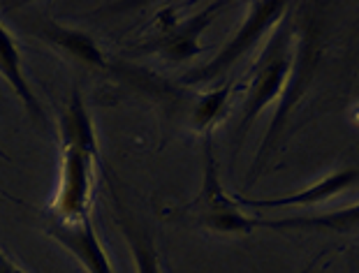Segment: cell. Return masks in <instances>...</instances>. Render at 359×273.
<instances>
[{
  "mask_svg": "<svg viewBox=\"0 0 359 273\" xmlns=\"http://www.w3.org/2000/svg\"><path fill=\"white\" fill-rule=\"evenodd\" d=\"M0 273H26V271L0 250Z\"/></svg>",
  "mask_w": 359,
  "mask_h": 273,
  "instance_id": "cell-13",
  "label": "cell"
},
{
  "mask_svg": "<svg viewBox=\"0 0 359 273\" xmlns=\"http://www.w3.org/2000/svg\"><path fill=\"white\" fill-rule=\"evenodd\" d=\"M287 12H290V3H285V0H259V3H248L246 19H243L239 30L227 40L225 47L220 49L209 63H204L183 74L181 83L183 86H195V83L209 86V83H213L216 79L225 77L255 44H259V40H262L269 30H273L285 19Z\"/></svg>",
  "mask_w": 359,
  "mask_h": 273,
  "instance_id": "cell-4",
  "label": "cell"
},
{
  "mask_svg": "<svg viewBox=\"0 0 359 273\" xmlns=\"http://www.w3.org/2000/svg\"><path fill=\"white\" fill-rule=\"evenodd\" d=\"M35 26V33L44 42H49L53 49L63 51L67 58L77 60L79 65L88 67V70H107V58L93 37H88L81 30L53 24V21H37Z\"/></svg>",
  "mask_w": 359,
  "mask_h": 273,
  "instance_id": "cell-9",
  "label": "cell"
},
{
  "mask_svg": "<svg viewBox=\"0 0 359 273\" xmlns=\"http://www.w3.org/2000/svg\"><path fill=\"white\" fill-rule=\"evenodd\" d=\"M225 7V3H211L186 19H179L174 10L160 12L154 26V35H151V40L144 49L154 51V54H158L172 65L186 63V60L204 51L200 37Z\"/></svg>",
  "mask_w": 359,
  "mask_h": 273,
  "instance_id": "cell-5",
  "label": "cell"
},
{
  "mask_svg": "<svg viewBox=\"0 0 359 273\" xmlns=\"http://www.w3.org/2000/svg\"><path fill=\"white\" fill-rule=\"evenodd\" d=\"M44 232L56 244L63 246L86 269V273H114L111 260L90 218L79 220V223H67V220L47 216L44 218Z\"/></svg>",
  "mask_w": 359,
  "mask_h": 273,
  "instance_id": "cell-6",
  "label": "cell"
},
{
  "mask_svg": "<svg viewBox=\"0 0 359 273\" xmlns=\"http://www.w3.org/2000/svg\"><path fill=\"white\" fill-rule=\"evenodd\" d=\"M60 164L56 195L47 209L49 218L79 223L88 220L95 195L97 136L95 123L83 102L79 88H72L63 113L58 118Z\"/></svg>",
  "mask_w": 359,
  "mask_h": 273,
  "instance_id": "cell-1",
  "label": "cell"
},
{
  "mask_svg": "<svg viewBox=\"0 0 359 273\" xmlns=\"http://www.w3.org/2000/svg\"><path fill=\"white\" fill-rule=\"evenodd\" d=\"M230 104H232V83H225V86L200 93L193 100V104H190V113H188L193 130L200 134H213V127L227 116Z\"/></svg>",
  "mask_w": 359,
  "mask_h": 273,
  "instance_id": "cell-11",
  "label": "cell"
},
{
  "mask_svg": "<svg viewBox=\"0 0 359 273\" xmlns=\"http://www.w3.org/2000/svg\"><path fill=\"white\" fill-rule=\"evenodd\" d=\"M0 77L14 90V95L19 97L21 107H24L28 116L40 127H47V113H44L42 104L37 100L35 90L24 72V60H21L19 47L10 35V30L3 24H0Z\"/></svg>",
  "mask_w": 359,
  "mask_h": 273,
  "instance_id": "cell-8",
  "label": "cell"
},
{
  "mask_svg": "<svg viewBox=\"0 0 359 273\" xmlns=\"http://www.w3.org/2000/svg\"><path fill=\"white\" fill-rule=\"evenodd\" d=\"M359 181V169H341L334 174H327L323 181H318L316 186L304 188L299 192L276 197V200H250V197L234 195V200L241 204L246 211H264V209H294V206H316L320 202H327L332 197L341 195L343 190H348L350 186H355Z\"/></svg>",
  "mask_w": 359,
  "mask_h": 273,
  "instance_id": "cell-7",
  "label": "cell"
},
{
  "mask_svg": "<svg viewBox=\"0 0 359 273\" xmlns=\"http://www.w3.org/2000/svg\"><path fill=\"white\" fill-rule=\"evenodd\" d=\"M188 214L204 230L223 237H248L262 227V218L250 216L220 183L218 160L213 153V134H204V176Z\"/></svg>",
  "mask_w": 359,
  "mask_h": 273,
  "instance_id": "cell-3",
  "label": "cell"
},
{
  "mask_svg": "<svg viewBox=\"0 0 359 273\" xmlns=\"http://www.w3.org/2000/svg\"><path fill=\"white\" fill-rule=\"evenodd\" d=\"M287 14L271 30L262 54L246 74V93H243L241 123L236 127L234 136V153L246 139L259 113L269 104L280 102L287 95L290 83H292L299 54H297V30L292 21L287 19Z\"/></svg>",
  "mask_w": 359,
  "mask_h": 273,
  "instance_id": "cell-2",
  "label": "cell"
},
{
  "mask_svg": "<svg viewBox=\"0 0 359 273\" xmlns=\"http://www.w3.org/2000/svg\"><path fill=\"white\" fill-rule=\"evenodd\" d=\"M262 227L269 230H304V232H332V234H359V202L353 206L330 211L323 216H299L262 220Z\"/></svg>",
  "mask_w": 359,
  "mask_h": 273,
  "instance_id": "cell-10",
  "label": "cell"
},
{
  "mask_svg": "<svg viewBox=\"0 0 359 273\" xmlns=\"http://www.w3.org/2000/svg\"><path fill=\"white\" fill-rule=\"evenodd\" d=\"M123 232L130 244V250H133L137 273H163V264H160L154 239L147 232H137V230L130 232L128 227H123Z\"/></svg>",
  "mask_w": 359,
  "mask_h": 273,
  "instance_id": "cell-12",
  "label": "cell"
}]
</instances>
